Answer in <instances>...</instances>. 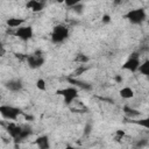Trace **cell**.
I'll return each mask as SVG.
<instances>
[{
  "label": "cell",
  "mask_w": 149,
  "mask_h": 149,
  "mask_svg": "<svg viewBox=\"0 0 149 149\" xmlns=\"http://www.w3.org/2000/svg\"><path fill=\"white\" fill-rule=\"evenodd\" d=\"M56 94L61 95L63 99V102L66 106H71L74 101H77V99L79 98V90L74 86H66L63 88H59L56 91Z\"/></svg>",
  "instance_id": "1"
},
{
  "label": "cell",
  "mask_w": 149,
  "mask_h": 149,
  "mask_svg": "<svg viewBox=\"0 0 149 149\" xmlns=\"http://www.w3.org/2000/svg\"><path fill=\"white\" fill-rule=\"evenodd\" d=\"M69 35H70V29L65 24L58 23V24L54 26L51 34H50V40L54 44H61L65 40H68Z\"/></svg>",
  "instance_id": "2"
},
{
  "label": "cell",
  "mask_w": 149,
  "mask_h": 149,
  "mask_svg": "<svg viewBox=\"0 0 149 149\" xmlns=\"http://www.w3.org/2000/svg\"><path fill=\"white\" fill-rule=\"evenodd\" d=\"M123 17L129 21L132 24H136V26H141L146 20H147V12L144 8L142 7H137V8H133L129 9Z\"/></svg>",
  "instance_id": "3"
},
{
  "label": "cell",
  "mask_w": 149,
  "mask_h": 149,
  "mask_svg": "<svg viewBox=\"0 0 149 149\" xmlns=\"http://www.w3.org/2000/svg\"><path fill=\"white\" fill-rule=\"evenodd\" d=\"M22 114H23L22 109L16 107V106L8 105V104L0 105V115L7 121H14L15 122L19 119V116Z\"/></svg>",
  "instance_id": "4"
},
{
  "label": "cell",
  "mask_w": 149,
  "mask_h": 149,
  "mask_svg": "<svg viewBox=\"0 0 149 149\" xmlns=\"http://www.w3.org/2000/svg\"><path fill=\"white\" fill-rule=\"evenodd\" d=\"M24 59H26L28 66L30 69H33V70L42 68L44 65V63H45V57L40 50H36L35 52H33L30 55H26Z\"/></svg>",
  "instance_id": "5"
},
{
  "label": "cell",
  "mask_w": 149,
  "mask_h": 149,
  "mask_svg": "<svg viewBox=\"0 0 149 149\" xmlns=\"http://www.w3.org/2000/svg\"><path fill=\"white\" fill-rule=\"evenodd\" d=\"M13 35L15 37H17L19 40L23 41V42H28L33 38L34 36V28L30 24H23L19 28H16L13 33Z\"/></svg>",
  "instance_id": "6"
},
{
  "label": "cell",
  "mask_w": 149,
  "mask_h": 149,
  "mask_svg": "<svg viewBox=\"0 0 149 149\" xmlns=\"http://www.w3.org/2000/svg\"><path fill=\"white\" fill-rule=\"evenodd\" d=\"M141 62L142 61L140 58V54L136 52V51H134V52H132L128 56L127 61L122 65V69L123 70H127L129 72H136L137 69H139V66H140V64H141Z\"/></svg>",
  "instance_id": "7"
},
{
  "label": "cell",
  "mask_w": 149,
  "mask_h": 149,
  "mask_svg": "<svg viewBox=\"0 0 149 149\" xmlns=\"http://www.w3.org/2000/svg\"><path fill=\"white\" fill-rule=\"evenodd\" d=\"M3 86L9 91V92H13V93H17V92H21L24 87V84L22 81V79L20 78H13V79H9L7 81H5Z\"/></svg>",
  "instance_id": "8"
},
{
  "label": "cell",
  "mask_w": 149,
  "mask_h": 149,
  "mask_svg": "<svg viewBox=\"0 0 149 149\" xmlns=\"http://www.w3.org/2000/svg\"><path fill=\"white\" fill-rule=\"evenodd\" d=\"M22 125H17L16 122H14V121H8V123L6 125V130H7V133H8V135L10 136V139L15 142L16 141V139L19 137V135H20V133H21V130H22Z\"/></svg>",
  "instance_id": "9"
},
{
  "label": "cell",
  "mask_w": 149,
  "mask_h": 149,
  "mask_svg": "<svg viewBox=\"0 0 149 149\" xmlns=\"http://www.w3.org/2000/svg\"><path fill=\"white\" fill-rule=\"evenodd\" d=\"M66 79H68V81H69L72 86L77 87L78 90H80V88H81V90H85V91L92 90V85H91L90 83H87V81L79 80V79H77V78H71V77H68Z\"/></svg>",
  "instance_id": "10"
},
{
  "label": "cell",
  "mask_w": 149,
  "mask_h": 149,
  "mask_svg": "<svg viewBox=\"0 0 149 149\" xmlns=\"http://www.w3.org/2000/svg\"><path fill=\"white\" fill-rule=\"evenodd\" d=\"M34 144L37 147V149H50L51 143H50V139L48 135H41L38 136L35 141Z\"/></svg>",
  "instance_id": "11"
},
{
  "label": "cell",
  "mask_w": 149,
  "mask_h": 149,
  "mask_svg": "<svg viewBox=\"0 0 149 149\" xmlns=\"http://www.w3.org/2000/svg\"><path fill=\"white\" fill-rule=\"evenodd\" d=\"M44 6H45V3L43 1H38V0H30V1H28L26 3L27 9H30L34 13L42 12L44 9Z\"/></svg>",
  "instance_id": "12"
},
{
  "label": "cell",
  "mask_w": 149,
  "mask_h": 149,
  "mask_svg": "<svg viewBox=\"0 0 149 149\" xmlns=\"http://www.w3.org/2000/svg\"><path fill=\"white\" fill-rule=\"evenodd\" d=\"M31 135H33V128H31L30 126H23V127H22V130H21V133H20V135H19V137H17L16 141H15V143L19 144V143L26 141V140H27L28 137H30Z\"/></svg>",
  "instance_id": "13"
},
{
  "label": "cell",
  "mask_w": 149,
  "mask_h": 149,
  "mask_svg": "<svg viewBox=\"0 0 149 149\" xmlns=\"http://www.w3.org/2000/svg\"><path fill=\"white\" fill-rule=\"evenodd\" d=\"M24 22H26V20L22 19V17H8V19L6 20L7 27H8V28H12V29H14V30H15L16 28L23 26Z\"/></svg>",
  "instance_id": "14"
},
{
  "label": "cell",
  "mask_w": 149,
  "mask_h": 149,
  "mask_svg": "<svg viewBox=\"0 0 149 149\" xmlns=\"http://www.w3.org/2000/svg\"><path fill=\"white\" fill-rule=\"evenodd\" d=\"M119 95L125 100H129V99H133L135 97V92L130 86H123L120 88Z\"/></svg>",
  "instance_id": "15"
},
{
  "label": "cell",
  "mask_w": 149,
  "mask_h": 149,
  "mask_svg": "<svg viewBox=\"0 0 149 149\" xmlns=\"http://www.w3.org/2000/svg\"><path fill=\"white\" fill-rule=\"evenodd\" d=\"M123 112H125V114H126L128 118H130V119L136 118V116H141V112H140V111H137V109H135V108H133V107H129V106H125V107H123Z\"/></svg>",
  "instance_id": "16"
},
{
  "label": "cell",
  "mask_w": 149,
  "mask_h": 149,
  "mask_svg": "<svg viewBox=\"0 0 149 149\" xmlns=\"http://www.w3.org/2000/svg\"><path fill=\"white\" fill-rule=\"evenodd\" d=\"M137 71H139L141 74H143V76L148 77V76H149V61H148V59H146V61L141 62V64H140V66H139Z\"/></svg>",
  "instance_id": "17"
},
{
  "label": "cell",
  "mask_w": 149,
  "mask_h": 149,
  "mask_svg": "<svg viewBox=\"0 0 149 149\" xmlns=\"http://www.w3.org/2000/svg\"><path fill=\"white\" fill-rule=\"evenodd\" d=\"M35 86H36V88L40 90V91H45V90H47V81H45L43 78H38V79L36 80V83H35Z\"/></svg>",
  "instance_id": "18"
},
{
  "label": "cell",
  "mask_w": 149,
  "mask_h": 149,
  "mask_svg": "<svg viewBox=\"0 0 149 149\" xmlns=\"http://www.w3.org/2000/svg\"><path fill=\"white\" fill-rule=\"evenodd\" d=\"M74 61H76V62H79V63H81V64H84V63H87V62L90 61V58H88L86 55H84V54H79V55L76 57Z\"/></svg>",
  "instance_id": "19"
},
{
  "label": "cell",
  "mask_w": 149,
  "mask_h": 149,
  "mask_svg": "<svg viewBox=\"0 0 149 149\" xmlns=\"http://www.w3.org/2000/svg\"><path fill=\"white\" fill-rule=\"evenodd\" d=\"M101 21H102V23H109V22H111V16H109L108 14H105V15H102V19H101Z\"/></svg>",
  "instance_id": "20"
},
{
  "label": "cell",
  "mask_w": 149,
  "mask_h": 149,
  "mask_svg": "<svg viewBox=\"0 0 149 149\" xmlns=\"http://www.w3.org/2000/svg\"><path fill=\"white\" fill-rule=\"evenodd\" d=\"M5 52H6L5 45H3V43L0 41V56H3V55H5Z\"/></svg>",
  "instance_id": "21"
},
{
  "label": "cell",
  "mask_w": 149,
  "mask_h": 149,
  "mask_svg": "<svg viewBox=\"0 0 149 149\" xmlns=\"http://www.w3.org/2000/svg\"><path fill=\"white\" fill-rule=\"evenodd\" d=\"M64 149H81V148H77V147H74V146H71V144H66Z\"/></svg>",
  "instance_id": "22"
},
{
  "label": "cell",
  "mask_w": 149,
  "mask_h": 149,
  "mask_svg": "<svg viewBox=\"0 0 149 149\" xmlns=\"http://www.w3.org/2000/svg\"><path fill=\"white\" fill-rule=\"evenodd\" d=\"M115 80H116L118 83H121V81H122V77H121V76H116V77H115Z\"/></svg>",
  "instance_id": "23"
}]
</instances>
